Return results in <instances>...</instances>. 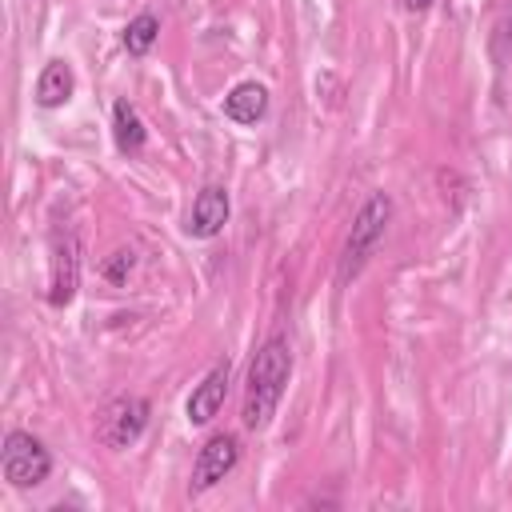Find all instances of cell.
<instances>
[{
    "label": "cell",
    "instance_id": "obj_1",
    "mask_svg": "<svg viewBox=\"0 0 512 512\" xmlns=\"http://www.w3.org/2000/svg\"><path fill=\"white\" fill-rule=\"evenodd\" d=\"M292 376V348L284 336H268L248 364V392H244V424L256 432L272 420L284 388Z\"/></svg>",
    "mask_w": 512,
    "mask_h": 512
},
{
    "label": "cell",
    "instance_id": "obj_2",
    "mask_svg": "<svg viewBox=\"0 0 512 512\" xmlns=\"http://www.w3.org/2000/svg\"><path fill=\"white\" fill-rule=\"evenodd\" d=\"M388 220H392V200H388L384 192L368 196V200H364V208L356 212L352 232H348L344 252H340V272H336V276H340V284H348V280L368 264V256H372V252H376V244L384 240Z\"/></svg>",
    "mask_w": 512,
    "mask_h": 512
},
{
    "label": "cell",
    "instance_id": "obj_3",
    "mask_svg": "<svg viewBox=\"0 0 512 512\" xmlns=\"http://www.w3.org/2000/svg\"><path fill=\"white\" fill-rule=\"evenodd\" d=\"M0 468H4V480L12 488H36V484L48 480L52 456L32 432H8L4 436V452H0Z\"/></svg>",
    "mask_w": 512,
    "mask_h": 512
},
{
    "label": "cell",
    "instance_id": "obj_4",
    "mask_svg": "<svg viewBox=\"0 0 512 512\" xmlns=\"http://www.w3.org/2000/svg\"><path fill=\"white\" fill-rule=\"evenodd\" d=\"M148 416H152V408H148L144 396H116V400L104 404L100 416H96V440H100L104 448H128V444L144 432Z\"/></svg>",
    "mask_w": 512,
    "mask_h": 512
},
{
    "label": "cell",
    "instance_id": "obj_5",
    "mask_svg": "<svg viewBox=\"0 0 512 512\" xmlns=\"http://www.w3.org/2000/svg\"><path fill=\"white\" fill-rule=\"evenodd\" d=\"M80 288V244H76V232L68 228H56L52 232V280H48V300L56 308L72 304Z\"/></svg>",
    "mask_w": 512,
    "mask_h": 512
},
{
    "label": "cell",
    "instance_id": "obj_6",
    "mask_svg": "<svg viewBox=\"0 0 512 512\" xmlns=\"http://www.w3.org/2000/svg\"><path fill=\"white\" fill-rule=\"evenodd\" d=\"M236 460H240V444H236V436H228V432H216V436H208L204 440V448L196 452V464H192V492H208L212 484H220L232 468H236Z\"/></svg>",
    "mask_w": 512,
    "mask_h": 512
},
{
    "label": "cell",
    "instance_id": "obj_7",
    "mask_svg": "<svg viewBox=\"0 0 512 512\" xmlns=\"http://www.w3.org/2000/svg\"><path fill=\"white\" fill-rule=\"evenodd\" d=\"M224 224H228V192H224L220 184L200 188V192H196V200H192L188 232H192V236H200V240H208V236H216Z\"/></svg>",
    "mask_w": 512,
    "mask_h": 512
},
{
    "label": "cell",
    "instance_id": "obj_8",
    "mask_svg": "<svg viewBox=\"0 0 512 512\" xmlns=\"http://www.w3.org/2000/svg\"><path fill=\"white\" fill-rule=\"evenodd\" d=\"M228 376H232V368H228V360H220V364L192 388V396H188V420H192V424H208V420L220 412V404H224V396H228Z\"/></svg>",
    "mask_w": 512,
    "mask_h": 512
},
{
    "label": "cell",
    "instance_id": "obj_9",
    "mask_svg": "<svg viewBox=\"0 0 512 512\" xmlns=\"http://www.w3.org/2000/svg\"><path fill=\"white\" fill-rule=\"evenodd\" d=\"M264 112H268V88L256 80H244L224 96V116L236 124H256Z\"/></svg>",
    "mask_w": 512,
    "mask_h": 512
},
{
    "label": "cell",
    "instance_id": "obj_10",
    "mask_svg": "<svg viewBox=\"0 0 512 512\" xmlns=\"http://www.w3.org/2000/svg\"><path fill=\"white\" fill-rule=\"evenodd\" d=\"M112 136H116V148H120L124 156H136V152L144 148V140H148L144 120H140V112H136L128 100H116V104H112Z\"/></svg>",
    "mask_w": 512,
    "mask_h": 512
},
{
    "label": "cell",
    "instance_id": "obj_11",
    "mask_svg": "<svg viewBox=\"0 0 512 512\" xmlns=\"http://www.w3.org/2000/svg\"><path fill=\"white\" fill-rule=\"evenodd\" d=\"M72 68L64 64V60H48L44 64V72H40V80H36V104L40 108H60L68 96H72Z\"/></svg>",
    "mask_w": 512,
    "mask_h": 512
},
{
    "label": "cell",
    "instance_id": "obj_12",
    "mask_svg": "<svg viewBox=\"0 0 512 512\" xmlns=\"http://www.w3.org/2000/svg\"><path fill=\"white\" fill-rule=\"evenodd\" d=\"M156 36H160V20H156L152 12H140V16L124 28V48H128L132 56H144V52L156 44Z\"/></svg>",
    "mask_w": 512,
    "mask_h": 512
},
{
    "label": "cell",
    "instance_id": "obj_13",
    "mask_svg": "<svg viewBox=\"0 0 512 512\" xmlns=\"http://www.w3.org/2000/svg\"><path fill=\"white\" fill-rule=\"evenodd\" d=\"M132 268H136V248H116V252L104 260V276H108L112 284H124Z\"/></svg>",
    "mask_w": 512,
    "mask_h": 512
},
{
    "label": "cell",
    "instance_id": "obj_14",
    "mask_svg": "<svg viewBox=\"0 0 512 512\" xmlns=\"http://www.w3.org/2000/svg\"><path fill=\"white\" fill-rule=\"evenodd\" d=\"M428 4H432V0H404V8H408V12H424Z\"/></svg>",
    "mask_w": 512,
    "mask_h": 512
}]
</instances>
